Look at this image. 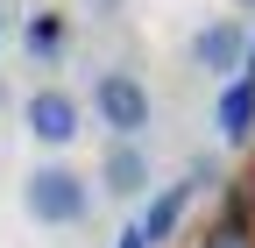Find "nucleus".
<instances>
[{
    "instance_id": "f257e3e1",
    "label": "nucleus",
    "mask_w": 255,
    "mask_h": 248,
    "mask_svg": "<svg viewBox=\"0 0 255 248\" xmlns=\"http://www.w3.org/2000/svg\"><path fill=\"white\" fill-rule=\"evenodd\" d=\"M21 206H28L36 227H78L85 213H92V184L71 163H36L28 184H21Z\"/></svg>"
},
{
    "instance_id": "f03ea898",
    "label": "nucleus",
    "mask_w": 255,
    "mask_h": 248,
    "mask_svg": "<svg viewBox=\"0 0 255 248\" xmlns=\"http://www.w3.org/2000/svg\"><path fill=\"white\" fill-rule=\"evenodd\" d=\"M92 114H100V128H114V142H135L149 128V85L135 71H107L92 85Z\"/></svg>"
},
{
    "instance_id": "7ed1b4c3",
    "label": "nucleus",
    "mask_w": 255,
    "mask_h": 248,
    "mask_svg": "<svg viewBox=\"0 0 255 248\" xmlns=\"http://www.w3.org/2000/svg\"><path fill=\"white\" fill-rule=\"evenodd\" d=\"M21 121H28V135H36L43 149H71L85 107H78L64 85H43V92H28V100H21Z\"/></svg>"
},
{
    "instance_id": "20e7f679",
    "label": "nucleus",
    "mask_w": 255,
    "mask_h": 248,
    "mask_svg": "<svg viewBox=\"0 0 255 248\" xmlns=\"http://www.w3.org/2000/svg\"><path fill=\"white\" fill-rule=\"evenodd\" d=\"M241 43H248V28L234 14H220V21H206L199 36H191V64H199L206 78H234L241 71Z\"/></svg>"
},
{
    "instance_id": "39448f33",
    "label": "nucleus",
    "mask_w": 255,
    "mask_h": 248,
    "mask_svg": "<svg viewBox=\"0 0 255 248\" xmlns=\"http://www.w3.org/2000/svg\"><path fill=\"white\" fill-rule=\"evenodd\" d=\"M206 177H213L206 163H191V177H184V184H163V192H156V199L142 206V220H135V234H142L149 248H156V241H170V234H177V220H184V206H191V192H199Z\"/></svg>"
},
{
    "instance_id": "423d86ee",
    "label": "nucleus",
    "mask_w": 255,
    "mask_h": 248,
    "mask_svg": "<svg viewBox=\"0 0 255 248\" xmlns=\"http://www.w3.org/2000/svg\"><path fill=\"white\" fill-rule=\"evenodd\" d=\"M100 184H107L114 199H142L149 192V149L142 142H114L107 163H100Z\"/></svg>"
},
{
    "instance_id": "0eeeda50",
    "label": "nucleus",
    "mask_w": 255,
    "mask_h": 248,
    "mask_svg": "<svg viewBox=\"0 0 255 248\" xmlns=\"http://www.w3.org/2000/svg\"><path fill=\"white\" fill-rule=\"evenodd\" d=\"M213 121H220V135H227V142H248V135H255V78H227Z\"/></svg>"
},
{
    "instance_id": "6e6552de",
    "label": "nucleus",
    "mask_w": 255,
    "mask_h": 248,
    "mask_svg": "<svg viewBox=\"0 0 255 248\" xmlns=\"http://www.w3.org/2000/svg\"><path fill=\"white\" fill-rule=\"evenodd\" d=\"M21 43H28V57H57L64 50V14H28Z\"/></svg>"
},
{
    "instance_id": "1a4fd4ad",
    "label": "nucleus",
    "mask_w": 255,
    "mask_h": 248,
    "mask_svg": "<svg viewBox=\"0 0 255 248\" xmlns=\"http://www.w3.org/2000/svg\"><path fill=\"white\" fill-rule=\"evenodd\" d=\"M191 248H255V227L241 220V213H227V220H213V227L191 241Z\"/></svg>"
},
{
    "instance_id": "9d476101",
    "label": "nucleus",
    "mask_w": 255,
    "mask_h": 248,
    "mask_svg": "<svg viewBox=\"0 0 255 248\" xmlns=\"http://www.w3.org/2000/svg\"><path fill=\"white\" fill-rule=\"evenodd\" d=\"M234 78H255V36L241 43V71H234Z\"/></svg>"
},
{
    "instance_id": "9b49d317",
    "label": "nucleus",
    "mask_w": 255,
    "mask_h": 248,
    "mask_svg": "<svg viewBox=\"0 0 255 248\" xmlns=\"http://www.w3.org/2000/svg\"><path fill=\"white\" fill-rule=\"evenodd\" d=\"M114 248H149V241H142V234H135V227H128V234H121V241H114Z\"/></svg>"
},
{
    "instance_id": "f8f14e48",
    "label": "nucleus",
    "mask_w": 255,
    "mask_h": 248,
    "mask_svg": "<svg viewBox=\"0 0 255 248\" xmlns=\"http://www.w3.org/2000/svg\"><path fill=\"white\" fill-rule=\"evenodd\" d=\"M234 7H248V14H255V0H234Z\"/></svg>"
},
{
    "instance_id": "ddd939ff",
    "label": "nucleus",
    "mask_w": 255,
    "mask_h": 248,
    "mask_svg": "<svg viewBox=\"0 0 255 248\" xmlns=\"http://www.w3.org/2000/svg\"><path fill=\"white\" fill-rule=\"evenodd\" d=\"M0 100H7V85H0Z\"/></svg>"
},
{
    "instance_id": "4468645a",
    "label": "nucleus",
    "mask_w": 255,
    "mask_h": 248,
    "mask_svg": "<svg viewBox=\"0 0 255 248\" xmlns=\"http://www.w3.org/2000/svg\"><path fill=\"white\" fill-rule=\"evenodd\" d=\"M0 36H7V21H0Z\"/></svg>"
}]
</instances>
